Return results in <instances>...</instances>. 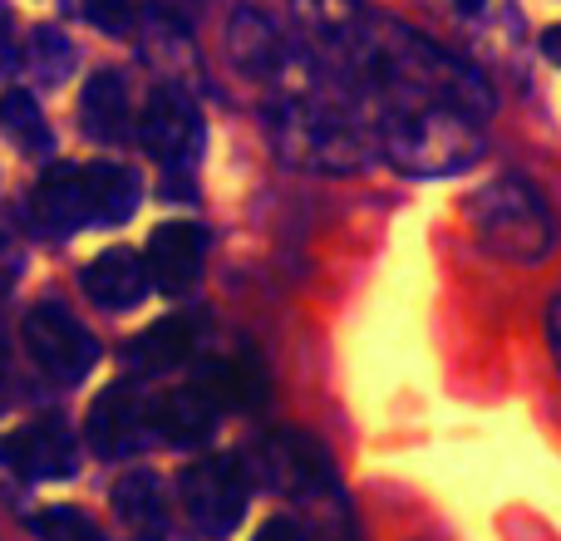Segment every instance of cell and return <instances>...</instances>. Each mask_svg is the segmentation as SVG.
Instances as JSON below:
<instances>
[{"instance_id":"1","label":"cell","mask_w":561,"mask_h":541,"mask_svg":"<svg viewBox=\"0 0 561 541\" xmlns=\"http://www.w3.org/2000/svg\"><path fill=\"white\" fill-rule=\"evenodd\" d=\"M178 493L183 507L207 537H227L247 513V497H252V473H247L242 458L217 453V458H193V463L178 473Z\"/></svg>"},{"instance_id":"2","label":"cell","mask_w":561,"mask_h":541,"mask_svg":"<svg viewBox=\"0 0 561 541\" xmlns=\"http://www.w3.org/2000/svg\"><path fill=\"white\" fill-rule=\"evenodd\" d=\"M478 207H488L483 212V237L488 242H497L503 252H513L517 262L533 266L537 256L552 246V222H547V207L537 203V193L523 183V177H503V183L493 187V193L478 197Z\"/></svg>"},{"instance_id":"3","label":"cell","mask_w":561,"mask_h":541,"mask_svg":"<svg viewBox=\"0 0 561 541\" xmlns=\"http://www.w3.org/2000/svg\"><path fill=\"white\" fill-rule=\"evenodd\" d=\"M25 349L55 384H75V379H84L99 359L94 335H89L65 306H55V300H45V306H35L25 315Z\"/></svg>"},{"instance_id":"4","label":"cell","mask_w":561,"mask_h":541,"mask_svg":"<svg viewBox=\"0 0 561 541\" xmlns=\"http://www.w3.org/2000/svg\"><path fill=\"white\" fill-rule=\"evenodd\" d=\"M0 463L20 473L25 483H65L79 473V444L75 428L59 414H39L20 424L15 434L0 438Z\"/></svg>"},{"instance_id":"5","label":"cell","mask_w":561,"mask_h":541,"mask_svg":"<svg viewBox=\"0 0 561 541\" xmlns=\"http://www.w3.org/2000/svg\"><path fill=\"white\" fill-rule=\"evenodd\" d=\"M158 434V399H148L134 379L104 389L89 408V448L99 458H128L138 448H148V438Z\"/></svg>"},{"instance_id":"6","label":"cell","mask_w":561,"mask_h":541,"mask_svg":"<svg viewBox=\"0 0 561 541\" xmlns=\"http://www.w3.org/2000/svg\"><path fill=\"white\" fill-rule=\"evenodd\" d=\"M138 143L163 168H193L197 148H203V118H197L193 99L168 84L153 89L144 104V118H138Z\"/></svg>"},{"instance_id":"7","label":"cell","mask_w":561,"mask_h":541,"mask_svg":"<svg viewBox=\"0 0 561 541\" xmlns=\"http://www.w3.org/2000/svg\"><path fill=\"white\" fill-rule=\"evenodd\" d=\"M148 280H153L163 296H183L193 290L197 270H203V227L197 222H163L148 237Z\"/></svg>"},{"instance_id":"8","label":"cell","mask_w":561,"mask_h":541,"mask_svg":"<svg viewBox=\"0 0 561 541\" xmlns=\"http://www.w3.org/2000/svg\"><path fill=\"white\" fill-rule=\"evenodd\" d=\"M217 414H222V404L213 399V389L203 379H187L183 389L158 399V434L173 448H203L217 434Z\"/></svg>"},{"instance_id":"9","label":"cell","mask_w":561,"mask_h":541,"mask_svg":"<svg viewBox=\"0 0 561 541\" xmlns=\"http://www.w3.org/2000/svg\"><path fill=\"white\" fill-rule=\"evenodd\" d=\"M79 286H84V296L104 310H134L148 290V266L138 262L134 252L118 246V252L94 256V262L84 266V276H79Z\"/></svg>"},{"instance_id":"10","label":"cell","mask_w":561,"mask_h":541,"mask_svg":"<svg viewBox=\"0 0 561 541\" xmlns=\"http://www.w3.org/2000/svg\"><path fill=\"white\" fill-rule=\"evenodd\" d=\"M138 207V177L124 163H89L84 168V212L89 227H118Z\"/></svg>"},{"instance_id":"11","label":"cell","mask_w":561,"mask_h":541,"mask_svg":"<svg viewBox=\"0 0 561 541\" xmlns=\"http://www.w3.org/2000/svg\"><path fill=\"white\" fill-rule=\"evenodd\" d=\"M197 345V325L187 315H168L158 325H148L134 345L124 349V359L138 369V375H168V369L187 365Z\"/></svg>"},{"instance_id":"12","label":"cell","mask_w":561,"mask_h":541,"mask_svg":"<svg viewBox=\"0 0 561 541\" xmlns=\"http://www.w3.org/2000/svg\"><path fill=\"white\" fill-rule=\"evenodd\" d=\"M79 118H84V134L94 143H124L128 138V89L124 74L114 69H99L94 79L84 84V104H79Z\"/></svg>"},{"instance_id":"13","label":"cell","mask_w":561,"mask_h":541,"mask_svg":"<svg viewBox=\"0 0 561 541\" xmlns=\"http://www.w3.org/2000/svg\"><path fill=\"white\" fill-rule=\"evenodd\" d=\"M35 212H39V222H45L55 237L75 232V227H89V212H84V168H75V163H55V168H49V173L39 177Z\"/></svg>"},{"instance_id":"14","label":"cell","mask_w":561,"mask_h":541,"mask_svg":"<svg viewBox=\"0 0 561 541\" xmlns=\"http://www.w3.org/2000/svg\"><path fill=\"white\" fill-rule=\"evenodd\" d=\"M197 379L213 389V399L222 408H262V399H266V375L252 355L213 359V365L197 369Z\"/></svg>"},{"instance_id":"15","label":"cell","mask_w":561,"mask_h":541,"mask_svg":"<svg viewBox=\"0 0 561 541\" xmlns=\"http://www.w3.org/2000/svg\"><path fill=\"white\" fill-rule=\"evenodd\" d=\"M114 513L134 527L138 537L158 541L168 527V503H163V483L153 473H128L114 483Z\"/></svg>"},{"instance_id":"16","label":"cell","mask_w":561,"mask_h":541,"mask_svg":"<svg viewBox=\"0 0 561 541\" xmlns=\"http://www.w3.org/2000/svg\"><path fill=\"white\" fill-rule=\"evenodd\" d=\"M0 128L15 138L20 153H49V143H55V138H49L45 114H39V104L25 94V89L0 94Z\"/></svg>"},{"instance_id":"17","label":"cell","mask_w":561,"mask_h":541,"mask_svg":"<svg viewBox=\"0 0 561 541\" xmlns=\"http://www.w3.org/2000/svg\"><path fill=\"white\" fill-rule=\"evenodd\" d=\"M30 69H35L39 84H65V74L75 69V45L49 25L35 30V39H30Z\"/></svg>"},{"instance_id":"18","label":"cell","mask_w":561,"mask_h":541,"mask_svg":"<svg viewBox=\"0 0 561 541\" xmlns=\"http://www.w3.org/2000/svg\"><path fill=\"white\" fill-rule=\"evenodd\" d=\"M30 532L39 541H104L79 507H45V513L30 517Z\"/></svg>"},{"instance_id":"19","label":"cell","mask_w":561,"mask_h":541,"mask_svg":"<svg viewBox=\"0 0 561 541\" xmlns=\"http://www.w3.org/2000/svg\"><path fill=\"white\" fill-rule=\"evenodd\" d=\"M84 15L94 20L104 35H128V0H84Z\"/></svg>"},{"instance_id":"20","label":"cell","mask_w":561,"mask_h":541,"mask_svg":"<svg viewBox=\"0 0 561 541\" xmlns=\"http://www.w3.org/2000/svg\"><path fill=\"white\" fill-rule=\"evenodd\" d=\"M15 276H20V246L10 242V232L0 227V290H5Z\"/></svg>"},{"instance_id":"21","label":"cell","mask_w":561,"mask_h":541,"mask_svg":"<svg viewBox=\"0 0 561 541\" xmlns=\"http://www.w3.org/2000/svg\"><path fill=\"white\" fill-rule=\"evenodd\" d=\"M252 541H306V532H300L296 522H286V517H272Z\"/></svg>"},{"instance_id":"22","label":"cell","mask_w":561,"mask_h":541,"mask_svg":"<svg viewBox=\"0 0 561 541\" xmlns=\"http://www.w3.org/2000/svg\"><path fill=\"white\" fill-rule=\"evenodd\" d=\"M15 69V45H10V30H5V15H0V74Z\"/></svg>"},{"instance_id":"23","label":"cell","mask_w":561,"mask_h":541,"mask_svg":"<svg viewBox=\"0 0 561 541\" xmlns=\"http://www.w3.org/2000/svg\"><path fill=\"white\" fill-rule=\"evenodd\" d=\"M542 49H547V55H552L557 65H561V25H552V30L542 35Z\"/></svg>"},{"instance_id":"24","label":"cell","mask_w":561,"mask_h":541,"mask_svg":"<svg viewBox=\"0 0 561 541\" xmlns=\"http://www.w3.org/2000/svg\"><path fill=\"white\" fill-rule=\"evenodd\" d=\"M547 325H552V349H557V359H561V300L552 306V320H547Z\"/></svg>"},{"instance_id":"25","label":"cell","mask_w":561,"mask_h":541,"mask_svg":"<svg viewBox=\"0 0 561 541\" xmlns=\"http://www.w3.org/2000/svg\"><path fill=\"white\" fill-rule=\"evenodd\" d=\"M458 10H483V0H454Z\"/></svg>"},{"instance_id":"26","label":"cell","mask_w":561,"mask_h":541,"mask_svg":"<svg viewBox=\"0 0 561 541\" xmlns=\"http://www.w3.org/2000/svg\"><path fill=\"white\" fill-rule=\"evenodd\" d=\"M0 408H5V359H0Z\"/></svg>"}]
</instances>
